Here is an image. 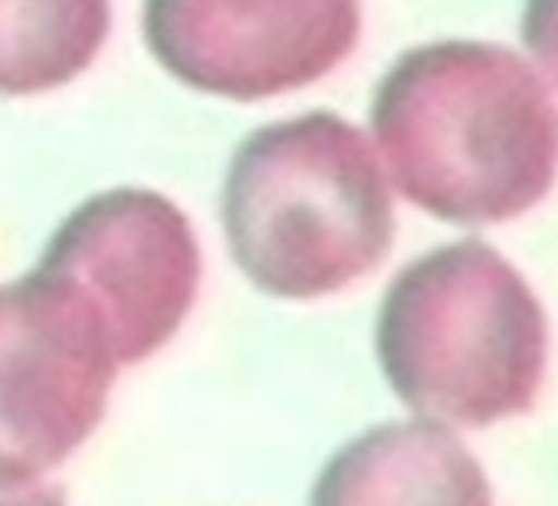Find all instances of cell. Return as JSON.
Listing matches in <instances>:
<instances>
[{"instance_id":"obj_1","label":"cell","mask_w":558,"mask_h":506,"mask_svg":"<svg viewBox=\"0 0 558 506\" xmlns=\"http://www.w3.org/2000/svg\"><path fill=\"white\" fill-rule=\"evenodd\" d=\"M372 132L398 191L463 227L529 214L558 178V106L545 80L486 40L401 53L375 89Z\"/></svg>"},{"instance_id":"obj_2","label":"cell","mask_w":558,"mask_h":506,"mask_svg":"<svg viewBox=\"0 0 558 506\" xmlns=\"http://www.w3.org/2000/svg\"><path fill=\"white\" fill-rule=\"evenodd\" d=\"M220 220L233 264L279 300L339 293L378 270L395 243V201L372 142L326 109L236 145Z\"/></svg>"},{"instance_id":"obj_3","label":"cell","mask_w":558,"mask_h":506,"mask_svg":"<svg viewBox=\"0 0 558 506\" xmlns=\"http://www.w3.org/2000/svg\"><path fill=\"white\" fill-rule=\"evenodd\" d=\"M375 349L411 411L486 427L535 405L548 362V320L499 250L457 240L421 253L391 280Z\"/></svg>"},{"instance_id":"obj_4","label":"cell","mask_w":558,"mask_h":506,"mask_svg":"<svg viewBox=\"0 0 558 506\" xmlns=\"http://www.w3.org/2000/svg\"><path fill=\"white\" fill-rule=\"evenodd\" d=\"M116 372L80 287L40 267L0 287V483L60 467L99 427Z\"/></svg>"},{"instance_id":"obj_5","label":"cell","mask_w":558,"mask_h":506,"mask_svg":"<svg viewBox=\"0 0 558 506\" xmlns=\"http://www.w3.org/2000/svg\"><path fill=\"white\" fill-rule=\"evenodd\" d=\"M40 270L80 287L99 310L119 365L174 339L201 287V243L184 210L148 188L86 197L50 237Z\"/></svg>"},{"instance_id":"obj_6","label":"cell","mask_w":558,"mask_h":506,"mask_svg":"<svg viewBox=\"0 0 558 506\" xmlns=\"http://www.w3.org/2000/svg\"><path fill=\"white\" fill-rule=\"evenodd\" d=\"M142 34L187 89L259 103L306 89L362 37L359 0H145Z\"/></svg>"},{"instance_id":"obj_7","label":"cell","mask_w":558,"mask_h":506,"mask_svg":"<svg viewBox=\"0 0 558 506\" xmlns=\"http://www.w3.org/2000/svg\"><path fill=\"white\" fill-rule=\"evenodd\" d=\"M310 506H493L470 447L434 421L378 424L319 473Z\"/></svg>"},{"instance_id":"obj_8","label":"cell","mask_w":558,"mask_h":506,"mask_svg":"<svg viewBox=\"0 0 558 506\" xmlns=\"http://www.w3.org/2000/svg\"><path fill=\"white\" fill-rule=\"evenodd\" d=\"M109 31V0H0V96L73 83L96 63Z\"/></svg>"},{"instance_id":"obj_9","label":"cell","mask_w":558,"mask_h":506,"mask_svg":"<svg viewBox=\"0 0 558 506\" xmlns=\"http://www.w3.org/2000/svg\"><path fill=\"white\" fill-rule=\"evenodd\" d=\"M522 40H525L535 67L558 89V0H525Z\"/></svg>"},{"instance_id":"obj_10","label":"cell","mask_w":558,"mask_h":506,"mask_svg":"<svg viewBox=\"0 0 558 506\" xmlns=\"http://www.w3.org/2000/svg\"><path fill=\"white\" fill-rule=\"evenodd\" d=\"M0 506H66L63 493L37 483H0Z\"/></svg>"}]
</instances>
